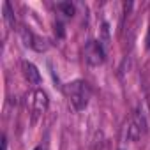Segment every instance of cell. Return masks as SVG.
<instances>
[{
    "label": "cell",
    "instance_id": "obj_1",
    "mask_svg": "<svg viewBox=\"0 0 150 150\" xmlns=\"http://www.w3.org/2000/svg\"><path fill=\"white\" fill-rule=\"evenodd\" d=\"M67 97L76 111H83L90 101V88L83 80H74L67 85Z\"/></svg>",
    "mask_w": 150,
    "mask_h": 150
},
{
    "label": "cell",
    "instance_id": "obj_2",
    "mask_svg": "<svg viewBox=\"0 0 150 150\" xmlns=\"http://www.w3.org/2000/svg\"><path fill=\"white\" fill-rule=\"evenodd\" d=\"M83 58L85 62L90 65V67H99L104 64L106 60V50H104V44L97 39H90L87 44H85V50H83Z\"/></svg>",
    "mask_w": 150,
    "mask_h": 150
},
{
    "label": "cell",
    "instance_id": "obj_3",
    "mask_svg": "<svg viewBox=\"0 0 150 150\" xmlns=\"http://www.w3.org/2000/svg\"><path fill=\"white\" fill-rule=\"evenodd\" d=\"M20 35H21L25 46H28V48H32V50H35V51H39V53H42V51H46V50L50 48V44H48L46 39L35 35V34H34L32 30H28L27 27H21V28H20Z\"/></svg>",
    "mask_w": 150,
    "mask_h": 150
},
{
    "label": "cell",
    "instance_id": "obj_4",
    "mask_svg": "<svg viewBox=\"0 0 150 150\" xmlns=\"http://www.w3.org/2000/svg\"><path fill=\"white\" fill-rule=\"evenodd\" d=\"M48 104H50V99H48V94L41 88L34 90L30 94V108H32V113L37 117V115H42L46 110H48Z\"/></svg>",
    "mask_w": 150,
    "mask_h": 150
},
{
    "label": "cell",
    "instance_id": "obj_5",
    "mask_svg": "<svg viewBox=\"0 0 150 150\" xmlns=\"http://www.w3.org/2000/svg\"><path fill=\"white\" fill-rule=\"evenodd\" d=\"M21 71H23V76L27 78V81H28L30 85H39V83L42 81L39 69H37L32 62L23 60V62H21Z\"/></svg>",
    "mask_w": 150,
    "mask_h": 150
},
{
    "label": "cell",
    "instance_id": "obj_6",
    "mask_svg": "<svg viewBox=\"0 0 150 150\" xmlns=\"http://www.w3.org/2000/svg\"><path fill=\"white\" fill-rule=\"evenodd\" d=\"M141 134H143V132H141V129H139L132 120H131V122L127 124V127H125V139H127V141H131V143H134V141H138V139L141 138Z\"/></svg>",
    "mask_w": 150,
    "mask_h": 150
},
{
    "label": "cell",
    "instance_id": "obj_7",
    "mask_svg": "<svg viewBox=\"0 0 150 150\" xmlns=\"http://www.w3.org/2000/svg\"><path fill=\"white\" fill-rule=\"evenodd\" d=\"M132 122L141 129L143 134L146 132V129H148V122H146V117H145V113H143L141 110H136V111H134V115H132Z\"/></svg>",
    "mask_w": 150,
    "mask_h": 150
},
{
    "label": "cell",
    "instance_id": "obj_8",
    "mask_svg": "<svg viewBox=\"0 0 150 150\" xmlns=\"http://www.w3.org/2000/svg\"><path fill=\"white\" fill-rule=\"evenodd\" d=\"M2 13H4V20H6L7 27L14 28L16 20H14V13H13V9H11V4H9V2H4V4H2Z\"/></svg>",
    "mask_w": 150,
    "mask_h": 150
},
{
    "label": "cell",
    "instance_id": "obj_9",
    "mask_svg": "<svg viewBox=\"0 0 150 150\" xmlns=\"http://www.w3.org/2000/svg\"><path fill=\"white\" fill-rule=\"evenodd\" d=\"M58 9H60L67 18H72L74 14H76V7H74V4H71V2H60V4H58Z\"/></svg>",
    "mask_w": 150,
    "mask_h": 150
},
{
    "label": "cell",
    "instance_id": "obj_10",
    "mask_svg": "<svg viewBox=\"0 0 150 150\" xmlns=\"http://www.w3.org/2000/svg\"><path fill=\"white\" fill-rule=\"evenodd\" d=\"M101 35H103V39H99L101 42H104L106 46L110 44V27H108V23L104 21L103 25H101Z\"/></svg>",
    "mask_w": 150,
    "mask_h": 150
},
{
    "label": "cell",
    "instance_id": "obj_11",
    "mask_svg": "<svg viewBox=\"0 0 150 150\" xmlns=\"http://www.w3.org/2000/svg\"><path fill=\"white\" fill-rule=\"evenodd\" d=\"M55 34H57V37H58V39H62V37L65 35V30H64V25H62L60 21H57V23H55Z\"/></svg>",
    "mask_w": 150,
    "mask_h": 150
},
{
    "label": "cell",
    "instance_id": "obj_12",
    "mask_svg": "<svg viewBox=\"0 0 150 150\" xmlns=\"http://www.w3.org/2000/svg\"><path fill=\"white\" fill-rule=\"evenodd\" d=\"M146 50H150V27H148V34H146Z\"/></svg>",
    "mask_w": 150,
    "mask_h": 150
},
{
    "label": "cell",
    "instance_id": "obj_13",
    "mask_svg": "<svg viewBox=\"0 0 150 150\" xmlns=\"http://www.w3.org/2000/svg\"><path fill=\"white\" fill-rule=\"evenodd\" d=\"M34 150H42V146H35V148H34Z\"/></svg>",
    "mask_w": 150,
    "mask_h": 150
}]
</instances>
